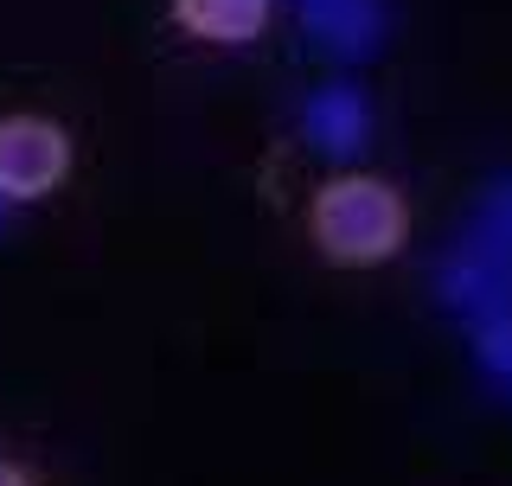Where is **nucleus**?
Masks as SVG:
<instances>
[{
    "label": "nucleus",
    "instance_id": "1",
    "mask_svg": "<svg viewBox=\"0 0 512 486\" xmlns=\"http://www.w3.org/2000/svg\"><path fill=\"white\" fill-rule=\"evenodd\" d=\"M308 231L327 263L372 269L404 250V199L378 173H333L308 205Z\"/></svg>",
    "mask_w": 512,
    "mask_h": 486
},
{
    "label": "nucleus",
    "instance_id": "2",
    "mask_svg": "<svg viewBox=\"0 0 512 486\" xmlns=\"http://www.w3.org/2000/svg\"><path fill=\"white\" fill-rule=\"evenodd\" d=\"M71 180V135L45 116H0V192L13 205L52 199Z\"/></svg>",
    "mask_w": 512,
    "mask_h": 486
},
{
    "label": "nucleus",
    "instance_id": "3",
    "mask_svg": "<svg viewBox=\"0 0 512 486\" xmlns=\"http://www.w3.org/2000/svg\"><path fill=\"white\" fill-rule=\"evenodd\" d=\"M436 295L468 333L493 327V320H512V256L480 250V243L461 237L455 250L436 263Z\"/></svg>",
    "mask_w": 512,
    "mask_h": 486
},
{
    "label": "nucleus",
    "instance_id": "4",
    "mask_svg": "<svg viewBox=\"0 0 512 486\" xmlns=\"http://www.w3.org/2000/svg\"><path fill=\"white\" fill-rule=\"evenodd\" d=\"M301 141L327 160H365V148H372V96L359 84H346V77L308 90V103H301Z\"/></svg>",
    "mask_w": 512,
    "mask_h": 486
},
{
    "label": "nucleus",
    "instance_id": "5",
    "mask_svg": "<svg viewBox=\"0 0 512 486\" xmlns=\"http://www.w3.org/2000/svg\"><path fill=\"white\" fill-rule=\"evenodd\" d=\"M301 32L333 58H372L384 39V0H295Z\"/></svg>",
    "mask_w": 512,
    "mask_h": 486
},
{
    "label": "nucleus",
    "instance_id": "6",
    "mask_svg": "<svg viewBox=\"0 0 512 486\" xmlns=\"http://www.w3.org/2000/svg\"><path fill=\"white\" fill-rule=\"evenodd\" d=\"M173 26L205 45H250L269 26V0H173Z\"/></svg>",
    "mask_w": 512,
    "mask_h": 486
},
{
    "label": "nucleus",
    "instance_id": "7",
    "mask_svg": "<svg viewBox=\"0 0 512 486\" xmlns=\"http://www.w3.org/2000/svg\"><path fill=\"white\" fill-rule=\"evenodd\" d=\"M468 243L480 250H500L512 256V173H493L487 192L474 199V218H468Z\"/></svg>",
    "mask_w": 512,
    "mask_h": 486
},
{
    "label": "nucleus",
    "instance_id": "8",
    "mask_svg": "<svg viewBox=\"0 0 512 486\" xmlns=\"http://www.w3.org/2000/svg\"><path fill=\"white\" fill-rule=\"evenodd\" d=\"M474 359L493 384L512 391V320H493V327H474Z\"/></svg>",
    "mask_w": 512,
    "mask_h": 486
},
{
    "label": "nucleus",
    "instance_id": "9",
    "mask_svg": "<svg viewBox=\"0 0 512 486\" xmlns=\"http://www.w3.org/2000/svg\"><path fill=\"white\" fill-rule=\"evenodd\" d=\"M0 486H32V474L20 461H0Z\"/></svg>",
    "mask_w": 512,
    "mask_h": 486
},
{
    "label": "nucleus",
    "instance_id": "10",
    "mask_svg": "<svg viewBox=\"0 0 512 486\" xmlns=\"http://www.w3.org/2000/svg\"><path fill=\"white\" fill-rule=\"evenodd\" d=\"M7 231H13V199L0 192V237H7Z\"/></svg>",
    "mask_w": 512,
    "mask_h": 486
}]
</instances>
